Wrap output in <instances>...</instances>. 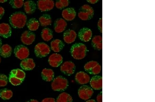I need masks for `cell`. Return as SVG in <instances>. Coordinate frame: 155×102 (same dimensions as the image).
<instances>
[{
    "instance_id": "13",
    "label": "cell",
    "mask_w": 155,
    "mask_h": 102,
    "mask_svg": "<svg viewBox=\"0 0 155 102\" xmlns=\"http://www.w3.org/2000/svg\"><path fill=\"white\" fill-rule=\"evenodd\" d=\"M92 35V32L91 29L87 28H83L79 31L78 37L81 41L87 42L91 40Z\"/></svg>"
},
{
    "instance_id": "3",
    "label": "cell",
    "mask_w": 155,
    "mask_h": 102,
    "mask_svg": "<svg viewBox=\"0 0 155 102\" xmlns=\"http://www.w3.org/2000/svg\"><path fill=\"white\" fill-rule=\"evenodd\" d=\"M51 86L52 90L54 91H64L68 87V81L63 76H59L54 79Z\"/></svg>"
},
{
    "instance_id": "7",
    "label": "cell",
    "mask_w": 155,
    "mask_h": 102,
    "mask_svg": "<svg viewBox=\"0 0 155 102\" xmlns=\"http://www.w3.org/2000/svg\"><path fill=\"white\" fill-rule=\"evenodd\" d=\"M29 53V49L22 45L16 46L14 49L15 56L20 60H23L28 58Z\"/></svg>"
},
{
    "instance_id": "43",
    "label": "cell",
    "mask_w": 155,
    "mask_h": 102,
    "mask_svg": "<svg viewBox=\"0 0 155 102\" xmlns=\"http://www.w3.org/2000/svg\"><path fill=\"white\" fill-rule=\"evenodd\" d=\"M7 1H6V0H1V1H0V3H4Z\"/></svg>"
},
{
    "instance_id": "18",
    "label": "cell",
    "mask_w": 155,
    "mask_h": 102,
    "mask_svg": "<svg viewBox=\"0 0 155 102\" xmlns=\"http://www.w3.org/2000/svg\"><path fill=\"white\" fill-rule=\"evenodd\" d=\"M90 84L92 88L96 90H99L102 88V77L96 75L92 77L90 80Z\"/></svg>"
},
{
    "instance_id": "33",
    "label": "cell",
    "mask_w": 155,
    "mask_h": 102,
    "mask_svg": "<svg viewBox=\"0 0 155 102\" xmlns=\"http://www.w3.org/2000/svg\"><path fill=\"white\" fill-rule=\"evenodd\" d=\"M69 3V2L68 0H59L56 1L55 6L57 8L62 9L68 7Z\"/></svg>"
},
{
    "instance_id": "20",
    "label": "cell",
    "mask_w": 155,
    "mask_h": 102,
    "mask_svg": "<svg viewBox=\"0 0 155 102\" xmlns=\"http://www.w3.org/2000/svg\"><path fill=\"white\" fill-rule=\"evenodd\" d=\"M20 66L25 71H31L35 68L36 64L33 59L27 58L22 60L20 64Z\"/></svg>"
},
{
    "instance_id": "37",
    "label": "cell",
    "mask_w": 155,
    "mask_h": 102,
    "mask_svg": "<svg viewBox=\"0 0 155 102\" xmlns=\"http://www.w3.org/2000/svg\"><path fill=\"white\" fill-rule=\"evenodd\" d=\"M97 26L100 32L102 33V18H101L99 19L98 23H97Z\"/></svg>"
},
{
    "instance_id": "34",
    "label": "cell",
    "mask_w": 155,
    "mask_h": 102,
    "mask_svg": "<svg viewBox=\"0 0 155 102\" xmlns=\"http://www.w3.org/2000/svg\"><path fill=\"white\" fill-rule=\"evenodd\" d=\"M8 80L12 85L15 86H18L21 84L23 81L13 76L9 75Z\"/></svg>"
},
{
    "instance_id": "27",
    "label": "cell",
    "mask_w": 155,
    "mask_h": 102,
    "mask_svg": "<svg viewBox=\"0 0 155 102\" xmlns=\"http://www.w3.org/2000/svg\"><path fill=\"white\" fill-rule=\"evenodd\" d=\"M41 37L44 41H50L53 38V31L49 28H44L41 31Z\"/></svg>"
},
{
    "instance_id": "39",
    "label": "cell",
    "mask_w": 155,
    "mask_h": 102,
    "mask_svg": "<svg viewBox=\"0 0 155 102\" xmlns=\"http://www.w3.org/2000/svg\"><path fill=\"white\" fill-rule=\"evenodd\" d=\"M97 102H102V92L99 93L97 97Z\"/></svg>"
},
{
    "instance_id": "45",
    "label": "cell",
    "mask_w": 155,
    "mask_h": 102,
    "mask_svg": "<svg viewBox=\"0 0 155 102\" xmlns=\"http://www.w3.org/2000/svg\"><path fill=\"white\" fill-rule=\"evenodd\" d=\"M1 57H0V63H1Z\"/></svg>"
},
{
    "instance_id": "11",
    "label": "cell",
    "mask_w": 155,
    "mask_h": 102,
    "mask_svg": "<svg viewBox=\"0 0 155 102\" xmlns=\"http://www.w3.org/2000/svg\"><path fill=\"white\" fill-rule=\"evenodd\" d=\"M36 36L33 32L26 31L21 34V40L22 43L26 45L31 44L35 40Z\"/></svg>"
},
{
    "instance_id": "15",
    "label": "cell",
    "mask_w": 155,
    "mask_h": 102,
    "mask_svg": "<svg viewBox=\"0 0 155 102\" xmlns=\"http://www.w3.org/2000/svg\"><path fill=\"white\" fill-rule=\"evenodd\" d=\"M77 34L75 31L72 29H68L65 31L63 34L64 41L67 44H71L75 41Z\"/></svg>"
},
{
    "instance_id": "5",
    "label": "cell",
    "mask_w": 155,
    "mask_h": 102,
    "mask_svg": "<svg viewBox=\"0 0 155 102\" xmlns=\"http://www.w3.org/2000/svg\"><path fill=\"white\" fill-rule=\"evenodd\" d=\"M51 49L50 47L44 42H40L35 46L34 52L36 56L39 58H44L49 54Z\"/></svg>"
},
{
    "instance_id": "16",
    "label": "cell",
    "mask_w": 155,
    "mask_h": 102,
    "mask_svg": "<svg viewBox=\"0 0 155 102\" xmlns=\"http://www.w3.org/2000/svg\"><path fill=\"white\" fill-rule=\"evenodd\" d=\"M62 15L64 20L71 21L76 18V12L73 8H67L62 11Z\"/></svg>"
},
{
    "instance_id": "21",
    "label": "cell",
    "mask_w": 155,
    "mask_h": 102,
    "mask_svg": "<svg viewBox=\"0 0 155 102\" xmlns=\"http://www.w3.org/2000/svg\"><path fill=\"white\" fill-rule=\"evenodd\" d=\"M24 9L26 13L28 14H32L35 11L37 5L34 1H28L25 2L24 4Z\"/></svg>"
},
{
    "instance_id": "36",
    "label": "cell",
    "mask_w": 155,
    "mask_h": 102,
    "mask_svg": "<svg viewBox=\"0 0 155 102\" xmlns=\"http://www.w3.org/2000/svg\"><path fill=\"white\" fill-rule=\"evenodd\" d=\"M41 102H56V101L54 98H48L44 99Z\"/></svg>"
},
{
    "instance_id": "19",
    "label": "cell",
    "mask_w": 155,
    "mask_h": 102,
    "mask_svg": "<svg viewBox=\"0 0 155 102\" xmlns=\"http://www.w3.org/2000/svg\"><path fill=\"white\" fill-rule=\"evenodd\" d=\"M75 80L77 83L81 84L88 83L91 80L88 74L84 72H79L76 75Z\"/></svg>"
},
{
    "instance_id": "17",
    "label": "cell",
    "mask_w": 155,
    "mask_h": 102,
    "mask_svg": "<svg viewBox=\"0 0 155 102\" xmlns=\"http://www.w3.org/2000/svg\"><path fill=\"white\" fill-rule=\"evenodd\" d=\"M12 34V28L8 24L5 23L0 24V36L7 39L11 37Z\"/></svg>"
},
{
    "instance_id": "12",
    "label": "cell",
    "mask_w": 155,
    "mask_h": 102,
    "mask_svg": "<svg viewBox=\"0 0 155 102\" xmlns=\"http://www.w3.org/2000/svg\"><path fill=\"white\" fill-rule=\"evenodd\" d=\"M48 63L53 68H57L61 65L63 62V58L61 54L54 53L49 57Z\"/></svg>"
},
{
    "instance_id": "9",
    "label": "cell",
    "mask_w": 155,
    "mask_h": 102,
    "mask_svg": "<svg viewBox=\"0 0 155 102\" xmlns=\"http://www.w3.org/2000/svg\"><path fill=\"white\" fill-rule=\"evenodd\" d=\"M75 69V65L71 61L65 62L61 67V71L67 76H71L74 74Z\"/></svg>"
},
{
    "instance_id": "25",
    "label": "cell",
    "mask_w": 155,
    "mask_h": 102,
    "mask_svg": "<svg viewBox=\"0 0 155 102\" xmlns=\"http://www.w3.org/2000/svg\"><path fill=\"white\" fill-rule=\"evenodd\" d=\"M102 38L101 36H95L92 40V46L93 48L97 50H101L102 48Z\"/></svg>"
},
{
    "instance_id": "38",
    "label": "cell",
    "mask_w": 155,
    "mask_h": 102,
    "mask_svg": "<svg viewBox=\"0 0 155 102\" xmlns=\"http://www.w3.org/2000/svg\"><path fill=\"white\" fill-rule=\"evenodd\" d=\"M5 9L3 7L0 6V20H1L5 14Z\"/></svg>"
},
{
    "instance_id": "2",
    "label": "cell",
    "mask_w": 155,
    "mask_h": 102,
    "mask_svg": "<svg viewBox=\"0 0 155 102\" xmlns=\"http://www.w3.org/2000/svg\"><path fill=\"white\" fill-rule=\"evenodd\" d=\"M87 51L86 45L82 43H76L72 45L71 49V53L73 58L81 60L86 57Z\"/></svg>"
},
{
    "instance_id": "44",
    "label": "cell",
    "mask_w": 155,
    "mask_h": 102,
    "mask_svg": "<svg viewBox=\"0 0 155 102\" xmlns=\"http://www.w3.org/2000/svg\"><path fill=\"white\" fill-rule=\"evenodd\" d=\"M2 40L1 39V38H0V48H1V47L2 46Z\"/></svg>"
},
{
    "instance_id": "24",
    "label": "cell",
    "mask_w": 155,
    "mask_h": 102,
    "mask_svg": "<svg viewBox=\"0 0 155 102\" xmlns=\"http://www.w3.org/2000/svg\"><path fill=\"white\" fill-rule=\"evenodd\" d=\"M12 48L8 44H5L0 48V56L5 58H9L11 56Z\"/></svg>"
},
{
    "instance_id": "31",
    "label": "cell",
    "mask_w": 155,
    "mask_h": 102,
    "mask_svg": "<svg viewBox=\"0 0 155 102\" xmlns=\"http://www.w3.org/2000/svg\"><path fill=\"white\" fill-rule=\"evenodd\" d=\"M72 97L68 93H63L60 94L57 97L56 102H72Z\"/></svg>"
},
{
    "instance_id": "22",
    "label": "cell",
    "mask_w": 155,
    "mask_h": 102,
    "mask_svg": "<svg viewBox=\"0 0 155 102\" xmlns=\"http://www.w3.org/2000/svg\"><path fill=\"white\" fill-rule=\"evenodd\" d=\"M51 48L55 52H59L61 51L64 46V42L61 40L57 39L52 41L51 43Z\"/></svg>"
},
{
    "instance_id": "40",
    "label": "cell",
    "mask_w": 155,
    "mask_h": 102,
    "mask_svg": "<svg viewBox=\"0 0 155 102\" xmlns=\"http://www.w3.org/2000/svg\"><path fill=\"white\" fill-rule=\"evenodd\" d=\"M98 1H97V0H89V1H87V2H89V3L91 4H95L97 3V2H98Z\"/></svg>"
},
{
    "instance_id": "6",
    "label": "cell",
    "mask_w": 155,
    "mask_h": 102,
    "mask_svg": "<svg viewBox=\"0 0 155 102\" xmlns=\"http://www.w3.org/2000/svg\"><path fill=\"white\" fill-rule=\"evenodd\" d=\"M84 69L87 73L97 75L101 73V66L97 62L92 61L87 62L85 65Z\"/></svg>"
},
{
    "instance_id": "4",
    "label": "cell",
    "mask_w": 155,
    "mask_h": 102,
    "mask_svg": "<svg viewBox=\"0 0 155 102\" xmlns=\"http://www.w3.org/2000/svg\"><path fill=\"white\" fill-rule=\"evenodd\" d=\"M94 14L93 8L89 5H84L79 9L78 16L81 20L86 21L93 18Z\"/></svg>"
},
{
    "instance_id": "42",
    "label": "cell",
    "mask_w": 155,
    "mask_h": 102,
    "mask_svg": "<svg viewBox=\"0 0 155 102\" xmlns=\"http://www.w3.org/2000/svg\"><path fill=\"white\" fill-rule=\"evenodd\" d=\"M86 102H97L94 99H91V100H87Z\"/></svg>"
},
{
    "instance_id": "32",
    "label": "cell",
    "mask_w": 155,
    "mask_h": 102,
    "mask_svg": "<svg viewBox=\"0 0 155 102\" xmlns=\"http://www.w3.org/2000/svg\"><path fill=\"white\" fill-rule=\"evenodd\" d=\"M24 1H17V0H12L9 2V3L12 8L14 9H19L21 8L24 6Z\"/></svg>"
},
{
    "instance_id": "30",
    "label": "cell",
    "mask_w": 155,
    "mask_h": 102,
    "mask_svg": "<svg viewBox=\"0 0 155 102\" xmlns=\"http://www.w3.org/2000/svg\"><path fill=\"white\" fill-rule=\"evenodd\" d=\"M13 92L11 90L5 88L0 91V97L3 100H8L13 96Z\"/></svg>"
},
{
    "instance_id": "28",
    "label": "cell",
    "mask_w": 155,
    "mask_h": 102,
    "mask_svg": "<svg viewBox=\"0 0 155 102\" xmlns=\"http://www.w3.org/2000/svg\"><path fill=\"white\" fill-rule=\"evenodd\" d=\"M39 22L41 26L43 27L51 25L52 22L51 17L48 14H44L40 17Z\"/></svg>"
},
{
    "instance_id": "26",
    "label": "cell",
    "mask_w": 155,
    "mask_h": 102,
    "mask_svg": "<svg viewBox=\"0 0 155 102\" xmlns=\"http://www.w3.org/2000/svg\"><path fill=\"white\" fill-rule=\"evenodd\" d=\"M26 25L30 31H35L39 28L40 23L35 18L30 19L27 22Z\"/></svg>"
},
{
    "instance_id": "23",
    "label": "cell",
    "mask_w": 155,
    "mask_h": 102,
    "mask_svg": "<svg viewBox=\"0 0 155 102\" xmlns=\"http://www.w3.org/2000/svg\"><path fill=\"white\" fill-rule=\"evenodd\" d=\"M42 79L46 81L50 82L53 80L54 77V71L51 69H44L41 72Z\"/></svg>"
},
{
    "instance_id": "29",
    "label": "cell",
    "mask_w": 155,
    "mask_h": 102,
    "mask_svg": "<svg viewBox=\"0 0 155 102\" xmlns=\"http://www.w3.org/2000/svg\"><path fill=\"white\" fill-rule=\"evenodd\" d=\"M9 75L15 77L23 81L26 77L25 72L19 69H13L10 72Z\"/></svg>"
},
{
    "instance_id": "8",
    "label": "cell",
    "mask_w": 155,
    "mask_h": 102,
    "mask_svg": "<svg viewBox=\"0 0 155 102\" xmlns=\"http://www.w3.org/2000/svg\"><path fill=\"white\" fill-rule=\"evenodd\" d=\"M94 93V91L91 87L86 85L80 87L78 91L79 97L84 100H88L91 97Z\"/></svg>"
},
{
    "instance_id": "1",
    "label": "cell",
    "mask_w": 155,
    "mask_h": 102,
    "mask_svg": "<svg viewBox=\"0 0 155 102\" xmlns=\"http://www.w3.org/2000/svg\"><path fill=\"white\" fill-rule=\"evenodd\" d=\"M9 22L10 24L14 28H22L26 24L27 17L24 12L17 11L10 16Z\"/></svg>"
},
{
    "instance_id": "35",
    "label": "cell",
    "mask_w": 155,
    "mask_h": 102,
    "mask_svg": "<svg viewBox=\"0 0 155 102\" xmlns=\"http://www.w3.org/2000/svg\"><path fill=\"white\" fill-rule=\"evenodd\" d=\"M8 77L4 74H0V87H5L8 84Z\"/></svg>"
},
{
    "instance_id": "14",
    "label": "cell",
    "mask_w": 155,
    "mask_h": 102,
    "mask_svg": "<svg viewBox=\"0 0 155 102\" xmlns=\"http://www.w3.org/2000/svg\"><path fill=\"white\" fill-rule=\"evenodd\" d=\"M67 25V22L64 19H57L54 23V30L57 33H62L65 30Z\"/></svg>"
},
{
    "instance_id": "41",
    "label": "cell",
    "mask_w": 155,
    "mask_h": 102,
    "mask_svg": "<svg viewBox=\"0 0 155 102\" xmlns=\"http://www.w3.org/2000/svg\"><path fill=\"white\" fill-rule=\"evenodd\" d=\"M26 102H39L38 100H35V99H31V100L26 101Z\"/></svg>"
},
{
    "instance_id": "10",
    "label": "cell",
    "mask_w": 155,
    "mask_h": 102,
    "mask_svg": "<svg viewBox=\"0 0 155 102\" xmlns=\"http://www.w3.org/2000/svg\"><path fill=\"white\" fill-rule=\"evenodd\" d=\"M38 9L41 12L48 11L53 9L54 2L51 0H42L37 2Z\"/></svg>"
}]
</instances>
